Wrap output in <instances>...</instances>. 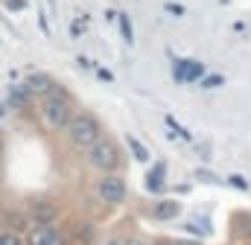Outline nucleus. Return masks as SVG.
Returning <instances> with one entry per match:
<instances>
[{
  "mask_svg": "<svg viewBox=\"0 0 251 245\" xmlns=\"http://www.w3.org/2000/svg\"><path fill=\"white\" fill-rule=\"evenodd\" d=\"M70 120H73L70 99H67V94H64L62 88H59V91H56V94H50V97H47V102L41 105V122H44V128L59 131V128H67Z\"/></svg>",
  "mask_w": 251,
  "mask_h": 245,
  "instance_id": "f257e3e1",
  "label": "nucleus"
},
{
  "mask_svg": "<svg viewBox=\"0 0 251 245\" xmlns=\"http://www.w3.org/2000/svg\"><path fill=\"white\" fill-rule=\"evenodd\" d=\"M67 137H70V143L73 146H79V149H91L97 140H100V122L97 117H91V114H73V120L67 125Z\"/></svg>",
  "mask_w": 251,
  "mask_h": 245,
  "instance_id": "f03ea898",
  "label": "nucleus"
},
{
  "mask_svg": "<svg viewBox=\"0 0 251 245\" xmlns=\"http://www.w3.org/2000/svg\"><path fill=\"white\" fill-rule=\"evenodd\" d=\"M88 158H91V164H94L100 172H114V170L120 167V149H117V143L108 140V137H100V140L88 149Z\"/></svg>",
  "mask_w": 251,
  "mask_h": 245,
  "instance_id": "7ed1b4c3",
  "label": "nucleus"
},
{
  "mask_svg": "<svg viewBox=\"0 0 251 245\" xmlns=\"http://www.w3.org/2000/svg\"><path fill=\"white\" fill-rule=\"evenodd\" d=\"M97 198L105 201V204H120V201L126 198L123 178H117V175H105L102 181L97 184Z\"/></svg>",
  "mask_w": 251,
  "mask_h": 245,
  "instance_id": "20e7f679",
  "label": "nucleus"
},
{
  "mask_svg": "<svg viewBox=\"0 0 251 245\" xmlns=\"http://www.w3.org/2000/svg\"><path fill=\"white\" fill-rule=\"evenodd\" d=\"M24 85L29 88V94L35 97V99H47L50 94H56L59 88H56V82L47 76V73H32V76H26L24 79Z\"/></svg>",
  "mask_w": 251,
  "mask_h": 245,
  "instance_id": "39448f33",
  "label": "nucleus"
},
{
  "mask_svg": "<svg viewBox=\"0 0 251 245\" xmlns=\"http://www.w3.org/2000/svg\"><path fill=\"white\" fill-rule=\"evenodd\" d=\"M26 216H29V222H35V225H50V222L59 216V210H56L50 201L35 198V201H26Z\"/></svg>",
  "mask_w": 251,
  "mask_h": 245,
  "instance_id": "423d86ee",
  "label": "nucleus"
},
{
  "mask_svg": "<svg viewBox=\"0 0 251 245\" xmlns=\"http://www.w3.org/2000/svg\"><path fill=\"white\" fill-rule=\"evenodd\" d=\"M29 245H64V234H59L53 225H35L26 237Z\"/></svg>",
  "mask_w": 251,
  "mask_h": 245,
  "instance_id": "0eeeda50",
  "label": "nucleus"
},
{
  "mask_svg": "<svg viewBox=\"0 0 251 245\" xmlns=\"http://www.w3.org/2000/svg\"><path fill=\"white\" fill-rule=\"evenodd\" d=\"M181 213V204L178 201H158L155 207H152V219H158V222H170V219H176Z\"/></svg>",
  "mask_w": 251,
  "mask_h": 245,
  "instance_id": "6e6552de",
  "label": "nucleus"
},
{
  "mask_svg": "<svg viewBox=\"0 0 251 245\" xmlns=\"http://www.w3.org/2000/svg\"><path fill=\"white\" fill-rule=\"evenodd\" d=\"M29 99H32V94H29V88H26V85H12V88H9V102H12L15 108L26 105Z\"/></svg>",
  "mask_w": 251,
  "mask_h": 245,
  "instance_id": "1a4fd4ad",
  "label": "nucleus"
},
{
  "mask_svg": "<svg viewBox=\"0 0 251 245\" xmlns=\"http://www.w3.org/2000/svg\"><path fill=\"white\" fill-rule=\"evenodd\" d=\"M0 245H24V243H21V237H18L15 231H3V237H0Z\"/></svg>",
  "mask_w": 251,
  "mask_h": 245,
  "instance_id": "9d476101",
  "label": "nucleus"
},
{
  "mask_svg": "<svg viewBox=\"0 0 251 245\" xmlns=\"http://www.w3.org/2000/svg\"><path fill=\"white\" fill-rule=\"evenodd\" d=\"M131 149H134V158H140V161H146V152L140 149V143H134V140H131Z\"/></svg>",
  "mask_w": 251,
  "mask_h": 245,
  "instance_id": "9b49d317",
  "label": "nucleus"
},
{
  "mask_svg": "<svg viewBox=\"0 0 251 245\" xmlns=\"http://www.w3.org/2000/svg\"><path fill=\"white\" fill-rule=\"evenodd\" d=\"M173 245H199V243H173Z\"/></svg>",
  "mask_w": 251,
  "mask_h": 245,
  "instance_id": "f8f14e48",
  "label": "nucleus"
},
{
  "mask_svg": "<svg viewBox=\"0 0 251 245\" xmlns=\"http://www.w3.org/2000/svg\"><path fill=\"white\" fill-rule=\"evenodd\" d=\"M128 245H143V243H134V240H131V243H128Z\"/></svg>",
  "mask_w": 251,
  "mask_h": 245,
  "instance_id": "ddd939ff",
  "label": "nucleus"
}]
</instances>
